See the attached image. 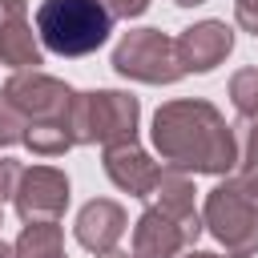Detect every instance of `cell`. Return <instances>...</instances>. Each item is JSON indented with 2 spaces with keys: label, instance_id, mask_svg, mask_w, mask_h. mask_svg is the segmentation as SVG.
Instances as JSON below:
<instances>
[{
  "label": "cell",
  "instance_id": "6da1fadb",
  "mask_svg": "<svg viewBox=\"0 0 258 258\" xmlns=\"http://www.w3.org/2000/svg\"><path fill=\"white\" fill-rule=\"evenodd\" d=\"M153 141L173 165L226 169L234 161V141L210 105H165L153 121Z\"/></svg>",
  "mask_w": 258,
  "mask_h": 258
},
{
  "label": "cell",
  "instance_id": "7a4b0ae2",
  "mask_svg": "<svg viewBox=\"0 0 258 258\" xmlns=\"http://www.w3.org/2000/svg\"><path fill=\"white\" fill-rule=\"evenodd\" d=\"M109 28L113 12L101 0H44L36 8V32L60 56H85L101 48Z\"/></svg>",
  "mask_w": 258,
  "mask_h": 258
},
{
  "label": "cell",
  "instance_id": "3957f363",
  "mask_svg": "<svg viewBox=\"0 0 258 258\" xmlns=\"http://www.w3.org/2000/svg\"><path fill=\"white\" fill-rule=\"evenodd\" d=\"M117 73L125 77H137V81H177L181 77V56H177V44L165 40L161 32L153 28H141V32H129L113 56Z\"/></svg>",
  "mask_w": 258,
  "mask_h": 258
},
{
  "label": "cell",
  "instance_id": "277c9868",
  "mask_svg": "<svg viewBox=\"0 0 258 258\" xmlns=\"http://www.w3.org/2000/svg\"><path fill=\"white\" fill-rule=\"evenodd\" d=\"M210 226L222 242L238 246L242 254L258 246V202L250 189H214L210 198Z\"/></svg>",
  "mask_w": 258,
  "mask_h": 258
},
{
  "label": "cell",
  "instance_id": "5b68a950",
  "mask_svg": "<svg viewBox=\"0 0 258 258\" xmlns=\"http://www.w3.org/2000/svg\"><path fill=\"white\" fill-rule=\"evenodd\" d=\"M16 202H20V214L24 218H56L60 210H64V202H69V181L56 173V169H32L28 177H24V189L16 194Z\"/></svg>",
  "mask_w": 258,
  "mask_h": 258
},
{
  "label": "cell",
  "instance_id": "8992f818",
  "mask_svg": "<svg viewBox=\"0 0 258 258\" xmlns=\"http://www.w3.org/2000/svg\"><path fill=\"white\" fill-rule=\"evenodd\" d=\"M230 44H234L230 28H226V24H218V20H206V24L189 28V32L177 40V56H181V64H185V69L206 73V69H214V64L230 52Z\"/></svg>",
  "mask_w": 258,
  "mask_h": 258
},
{
  "label": "cell",
  "instance_id": "52a82bcc",
  "mask_svg": "<svg viewBox=\"0 0 258 258\" xmlns=\"http://www.w3.org/2000/svg\"><path fill=\"white\" fill-rule=\"evenodd\" d=\"M0 56L8 64H40V52L24 24V0H0Z\"/></svg>",
  "mask_w": 258,
  "mask_h": 258
},
{
  "label": "cell",
  "instance_id": "ba28073f",
  "mask_svg": "<svg viewBox=\"0 0 258 258\" xmlns=\"http://www.w3.org/2000/svg\"><path fill=\"white\" fill-rule=\"evenodd\" d=\"M105 169H109V177H113L121 189H133V194L149 189V185L161 177V173L149 165V157H145L133 141H113L109 153H105Z\"/></svg>",
  "mask_w": 258,
  "mask_h": 258
},
{
  "label": "cell",
  "instance_id": "9c48e42d",
  "mask_svg": "<svg viewBox=\"0 0 258 258\" xmlns=\"http://www.w3.org/2000/svg\"><path fill=\"white\" fill-rule=\"evenodd\" d=\"M125 230V214L113 206V202H89L77 218V238L89 246V250H109Z\"/></svg>",
  "mask_w": 258,
  "mask_h": 258
},
{
  "label": "cell",
  "instance_id": "30bf717a",
  "mask_svg": "<svg viewBox=\"0 0 258 258\" xmlns=\"http://www.w3.org/2000/svg\"><path fill=\"white\" fill-rule=\"evenodd\" d=\"M20 254H24V258H64V254H60V230H56L52 222L28 226L24 238H20Z\"/></svg>",
  "mask_w": 258,
  "mask_h": 258
},
{
  "label": "cell",
  "instance_id": "8fae6325",
  "mask_svg": "<svg viewBox=\"0 0 258 258\" xmlns=\"http://www.w3.org/2000/svg\"><path fill=\"white\" fill-rule=\"evenodd\" d=\"M230 97H234V105H238L246 117H254V113H258V69H242V73L230 81Z\"/></svg>",
  "mask_w": 258,
  "mask_h": 258
},
{
  "label": "cell",
  "instance_id": "7c38bea8",
  "mask_svg": "<svg viewBox=\"0 0 258 258\" xmlns=\"http://www.w3.org/2000/svg\"><path fill=\"white\" fill-rule=\"evenodd\" d=\"M145 4H149V0H109V12H117V16H137Z\"/></svg>",
  "mask_w": 258,
  "mask_h": 258
},
{
  "label": "cell",
  "instance_id": "4fadbf2b",
  "mask_svg": "<svg viewBox=\"0 0 258 258\" xmlns=\"http://www.w3.org/2000/svg\"><path fill=\"white\" fill-rule=\"evenodd\" d=\"M238 16H242V24H246V28H254V32H258V0H238Z\"/></svg>",
  "mask_w": 258,
  "mask_h": 258
},
{
  "label": "cell",
  "instance_id": "5bb4252c",
  "mask_svg": "<svg viewBox=\"0 0 258 258\" xmlns=\"http://www.w3.org/2000/svg\"><path fill=\"white\" fill-rule=\"evenodd\" d=\"M0 258H12V250H8V246H0Z\"/></svg>",
  "mask_w": 258,
  "mask_h": 258
},
{
  "label": "cell",
  "instance_id": "9a60e30c",
  "mask_svg": "<svg viewBox=\"0 0 258 258\" xmlns=\"http://www.w3.org/2000/svg\"><path fill=\"white\" fill-rule=\"evenodd\" d=\"M105 258H129V254H105Z\"/></svg>",
  "mask_w": 258,
  "mask_h": 258
},
{
  "label": "cell",
  "instance_id": "2e32d148",
  "mask_svg": "<svg viewBox=\"0 0 258 258\" xmlns=\"http://www.w3.org/2000/svg\"><path fill=\"white\" fill-rule=\"evenodd\" d=\"M177 4H198V0H177Z\"/></svg>",
  "mask_w": 258,
  "mask_h": 258
}]
</instances>
